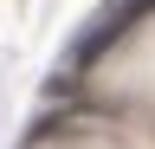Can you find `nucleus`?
Returning <instances> with one entry per match:
<instances>
[{
    "instance_id": "f257e3e1",
    "label": "nucleus",
    "mask_w": 155,
    "mask_h": 149,
    "mask_svg": "<svg viewBox=\"0 0 155 149\" xmlns=\"http://www.w3.org/2000/svg\"><path fill=\"white\" fill-rule=\"evenodd\" d=\"M142 7H149V0H116V7L91 13V20H84V32H78V46H71V65H91V59H104V52L116 46V32H123V26H129Z\"/></svg>"
}]
</instances>
